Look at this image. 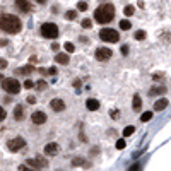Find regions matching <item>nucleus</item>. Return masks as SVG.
<instances>
[{
	"instance_id": "1",
	"label": "nucleus",
	"mask_w": 171,
	"mask_h": 171,
	"mask_svg": "<svg viewBox=\"0 0 171 171\" xmlns=\"http://www.w3.org/2000/svg\"><path fill=\"white\" fill-rule=\"evenodd\" d=\"M22 28V22L17 16H12V14H2L0 16V29L10 33V34H16L19 33Z\"/></svg>"
},
{
	"instance_id": "2",
	"label": "nucleus",
	"mask_w": 171,
	"mask_h": 171,
	"mask_svg": "<svg viewBox=\"0 0 171 171\" xmlns=\"http://www.w3.org/2000/svg\"><path fill=\"white\" fill-rule=\"evenodd\" d=\"M115 17V7L111 4H103L99 5L96 12H94V19L98 21L99 24H106V22H111Z\"/></svg>"
},
{
	"instance_id": "3",
	"label": "nucleus",
	"mask_w": 171,
	"mask_h": 171,
	"mask_svg": "<svg viewBox=\"0 0 171 171\" xmlns=\"http://www.w3.org/2000/svg\"><path fill=\"white\" fill-rule=\"evenodd\" d=\"M40 33L43 34V38H46V40H57L58 38V28L53 22H45L41 26Z\"/></svg>"
},
{
	"instance_id": "4",
	"label": "nucleus",
	"mask_w": 171,
	"mask_h": 171,
	"mask_svg": "<svg viewBox=\"0 0 171 171\" xmlns=\"http://www.w3.org/2000/svg\"><path fill=\"white\" fill-rule=\"evenodd\" d=\"M2 87H4V91L5 92H9V94H17L21 91V84L17 79H4L2 81Z\"/></svg>"
},
{
	"instance_id": "5",
	"label": "nucleus",
	"mask_w": 171,
	"mask_h": 171,
	"mask_svg": "<svg viewBox=\"0 0 171 171\" xmlns=\"http://www.w3.org/2000/svg\"><path fill=\"white\" fill-rule=\"evenodd\" d=\"M99 38L106 43H116L120 40V34L115 29H101L99 31Z\"/></svg>"
},
{
	"instance_id": "6",
	"label": "nucleus",
	"mask_w": 171,
	"mask_h": 171,
	"mask_svg": "<svg viewBox=\"0 0 171 171\" xmlns=\"http://www.w3.org/2000/svg\"><path fill=\"white\" fill-rule=\"evenodd\" d=\"M28 166L34 168V170H46V168H48V159H45V158L28 159Z\"/></svg>"
},
{
	"instance_id": "7",
	"label": "nucleus",
	"mask_w": 171,
	"mask_h": 171,
	"mask_svg": "<svg viewBox=\"0 0 171 171\" xmlns=\"http://www.w3.org/2000/svg\"><path fill=\"white\" fill-rule=\"evenodd\" d=\"M111 55H113V51H111L110 48L101 46V48H98V50H96V60L106 62V60H110V58H111Z\"/></svg>"
},
{
	"instance_id": "8",
	"label": "nucleus",
	"mask_w": 171,
	"mask_h": 171,
	"mask_svg": "<svg viewBox=\"0 0 171 171\" xmlns=\"http://www.w3.org/2000/svg\"><path fill=\"white\" fill-rule=\"evenodd\" d=\"M26 145V140L22 139V137H16V139H12V140L9 142V149L12 152H17V151H21L22 147Z\"/></svg>"
},
{
	"instance_id": "9",
	"label": "nucleus",
	"mask_w": 171,
	"mask_h": 171,
	"mask_svg": "<svg viewBox=\"0 0 171 171\" xmlns=\"http://www.w3.org/2000/svg\"><path fill=\"white\" fill-rule=\"evenodd\" d=\"M31 120H33L34 125H41V123L46 121V115H45L43 111H34V113L31 115Z\"/></svg>"
},
{
	"instance_id": "10",
	"label": "nucleus",
	"mask_w": 171,
	"mask_h": 171,
	"mask_svg": "<svg viewBox=\"0 0 171 171\" xmlns=\"http://www.w3.org/2000/svg\"><path fill=\"white\" fill-rule=\"evenodd\" d=\"M58 151H60V149H58V144H55V142H50V144L45 147V154H46V156H51V158L57 156Z\"/></svg>"
},
{
	"instance_id": "11",
	"label": "nucleus",
	"mask_w": 171,
	"mask_h": 171,
	"mask_svg": "<svg viewBox=\"0 0 171 171\" xmlns=\"http://www.w3.org/2000/svg\"><path fill=\"white\" fill-rule=\"evenodd\" d=\"M16 7H17L21 12H29V9H31L29 0H16Z\"/></svg>"
},
{
	"instance_id": "12",
	"label": "nucleus",
	"mask_w": 171,
	"mask_h": 171,
	"mask_svg": "<svg viewBox=\"0 0 171 171\" xmlns=\"http://www.w3.org/2000/svg\"><path fill=\"white\" fill-rule=\"evenodd\" d=\"M51 110H55V111H63L65 110V103L62 99H51Z\"/></svg>"
},
{
	"instance_id": "13",
	"label": "nucleus",
	"mask_w": 171,
	"mask_h": 171,
	"mask_svg": "<svg viewBox=\"0 0 171 171\" xmlns=\"http://www.w3.org/2000/svg\"><path fill=\"white\" fill-rule=\"evenodd\" d=\"M168 106V99L166 98H161V99H158L156 101V104H154V110L156 111H162L164 108Z\"/></svg>"
},
{
	"instance_id": "14",
	"label": "nucleus",
	"mask_w": 171,
	"mask_h": 171,
	"mask_svg": "<svg viewBox=\"0 0 171 171\" xmlns=\"http://www.w3.org/2000/svg\"><path fill=\"white\" fill-rule=\"evenodd\" d=\"M14 118H16L17 121H21L22 118H24V110H22L21 104H17V106L14 108Z\"/></svg>"
},
{
	"instance_id": "15",
	"label": "nucleus",
	"mask_w": 171,
	"mask_h": 171,
	"mask_svg": "<svg viewBox=\"0 0 171 171\" xmlns=\"http://www.w3.org/2000/svg\"><path fill=\"white\" fill-rule=\"evenodd\" d=\"M55 60L58 62L60 65H67L70 58H69V55H65V53H57V57H55Z\"/></svg>"
},
{
	"instance_id": "16",
	"label": "nucleus",
	"mask_w": 171,
	"mask_h": 171,
	"mask_svg": "<svg viewBox=\"0 0 171 171\" xmlns=\"http://www.w3.org/2000/svg\"><path fill=\"white\" fill-rule=\"evenodd\" d=\"M86 104H87V110H91V111H96L98 108H99V101H98V99H92V98H91V99H87V103H86Z\"/></svg>"
},
{
	"instance_id": "17",
	"label": "nucleus",
	"mask_w": 171,
	"mask_h": 171,
	"mask_svg": "<svg viewBox=\"0 0 171 171\" xmlns=\"http://www.w3.org/2000/svg\"><path fill=\"white\" fill-rule=\"evenodd\" d=\"M132 106H133V110H140V106H142V99H140V96L139 94H135L133 96V101H132Z\"/></svg>"
},
{
	"instance_id": "18",
	"label": "nucleus",
	"mask_w": 171,
	"mask_h": 171,
	"mask_svg": "<svg viewBox=\"0 0 171 171\" xmlns=\"http://www.w3.org/2000/svg\"><path fill=\"white\" fill-rule=\"evenodd\" d=\"M164 92H166V87H152L149 91L151 96H159V94H164Z\"/></svg>"
},
{
	"instance_id": "19",
	"label": "nucleus",
	"mask_w": 171,
	"mask_h": 171,
	"mask_svg": "<svg viewBox=\"0 0 171 171\" xmlns=\"http://www.w3.org/2000/svg\"><path fill=\"white\" fill-rule=\"evenodd\" d=\"M33 72H34V67H31V65H26V67L19 69V70H17V74H22V75L26 74V75H29V74H33Z\"/></svg>"
},
{
	"instance_id": "20",
	"label": "nucleus",
	"mask_w": 171,
	"mask_h": 171,
	"mask_svg": "<svg viewBox=\"0 0 171 171\" xmlns=\"http://www.w3.org/2000/svg\"><path fill=\"white\" fill-rule=\"evenodd\" d=\"M132 28V24H130V21H127V19H123V21H120V29H123V31H128Z\"/></svg>"
},
{
	"instance_id": "21",
	"label": "nucleus",
	"mask_w": 171,
	"mask_h": 171,
	"mask_svg": "<svg viewBox=\"0 0 171 171\" xmlns=\"http://www.w3.org/2000/svg\"><path fill=\"white\" fill-rule=\"evenodd\" d=\"M72 164H74V166H86V168L89 166V162H84L81 158H75V159H72Z\"/></svg>"
},
{
	"instance_id": "22",
	"label": "nucleus",
	"mask_w": 171,
	"mask_h": 171,
	"mask_svg": "<svg viewBox=\"0 0 171 171\" xmlns=\"http://www.w3.org/2000/svg\"><path fill=\"white\" fill-rule=\"evenodd\" d=\"M133 12H135V9H133V5H127V7L123 9V14H125L127 17H130V16H133Z\"/></svg>"
},
{
	"instance_id": "23",
	"label": "nucleus",
	"mask_w": 171,
	"mask_h": 171,
	"mask_svg": "<svg viewBox=\"0 0 171 171\" xmlns=\"http://www.w3.org/2000/svg\"><path fill=\"white\" fill-rule=\"evenodd\" d=\"M133 132H135V127H133V125H128V127H125V130H123V135H125V137H130Z\"/></svg>"
},
{
	"instance_id": "24",
	"label": "nucleus",
	"mask_w": 171,
	"mask_h": 171,
	"mask_svg": "<svg viewBox=\"0 0 171 171\" xmlns=\"http://www.w3.org/2000/svg\"><path fill=\"white\" fill-rule=\"evenodd\" d=\"M151 118H152V111H145V113H142V116H140L142 121H149Z\"/></svg>"
},
{
	"instance_id": "25",
	"label": "nucleus",
	"mask_w": 171,
	"mask_h": 171,
	"mask_svg": "<svg viewBox=\"0 0 171 171\" xmlns=\"http://www.w3.org/2000/svg\"><path fill=\"white\" fill-rule=\"evenodd\" d=\"M34 86H36L40 91H45V89H46V82H45V81H38Z\"/></svg>"
},
{
	"instance_id": "26",
	"label": "nucleus",
	"mask_w": 171,
	"mask_h": 171,
	"mask_svg": "<svg viewBox=\"0 0 171 171\" xmlns=\"http://www.w3.org/2000/svg\"><path fill=\"white\" fill-rule=\"evenodd\" d=\"M65 17H67V19H75V17H77V12H75V10H69V12L65 14Z\"/></svg>"
},
{
	"instance_id": "27",
	"label": "nucleus",
	"mask_w": 171,
	"mask_h": 171,
	"mask_svg": "<svg viewBox=\"0 0 171 171\" xmlns=\"http://www.w3.org/2000/svg\"><path fill=\"white\" fill-rule=\"evenodd\" d=\"M144 38H145V33H144V31H137V33H135V40L142 41Z\"/></svg>"
},
{
	"instance_id": "28",
	"label": "nucleus",
	"mask_w": 171,
	"mask_h": 171,
	"mask_svg": "<svg viewBox=\"0 0 171 171\" xmlns=\"http://www.w3.org/2000/svg\"><path fill=\"white\" fill-rule=\"evenodd\" d=\"M91 26H92V21L91 19H84L82 21V28H84V29H87V28H91Z\"/></svg>"
},
{
	"instance_id": "29",
	"label": "nucleus",
	"mask_w": 171,
	"mask_h": 171,
	"mask_svg": "<svg viewBox=\"0 0 171 171\" xmlns=\"http://www.w3.org/2000/svg\"><path fill=\"white\" fill-rule=\"evenodd\" d=\"M77 9L82 10V12H84V10H87V4H86V2H79V4H77Z\"/></svg>"
},
{
	"instance_id": "30",
	"label": "nucleus",
	"mask_w": 171,
	"mask_h": 171,
	"mask_svg": "<svg viewBox=\"0 0 171 171\" xmlns=\"http://www.w3.org/2000/svg\"><path fill=\"white\" fill-rule=\"evenodd\" d=\"M125 145H127V144H125V140H123V139L116 140V149H125Z\"/></svg>"
},
{
	"instance_id": "31",
	"label": "nucleus",
	"mask_w": 171,
	"mask_h": 171,
	"mask_svg": "<svg viewBox=\"0 0 171 171\" xmlns=\"http://www.w3.org/2000/svg\"><path fill=\"white\" fill-rule=\"evenodd\" d=\"M111 118H113V120H118V116H120V111L118 110H111Z\"/></svg>"
},
{
	"instance_id": "32",
	"label": "nucleus",
	"mask_w": 171,
	"mask_h": 171,
	"mask_svg": "<svg viewBox=\"0 0 171 171\" xmlns=\"http://www.w3.org/2000/svg\"><path fill=\"white\" fill-rule=\"evenodd\" d=\"M65 50L69 51V53H72V51L75 50V46H74L72 43H65Z\"/></svg>"
},
{
	"instance_id": "33",
	"label": "nucleus",
	"mask_w": 171,
	"mask_h": 171,
	"mask_svg": "<svg viewBox=\"0 0 171 171\" xmlns=\"http://www.w3.org/2000/svg\"><path fill=\"white\" fill-rule=\"evenodd\" d=\"M24 87H26V89H31V87H34V82H33V81H26V82H24Z\"/></svg>"
},
{
	"instance_id": "34",
	"label": "nucleus",
	"mask_w": 171,
	"mask_h": 171,
	"mask_svg": "<svg viewBox=\"0 0 171 171\" xmlns=\"http://www.w3.org/2000/svg\"><path fill=\"white\" fill-rule=\"evenodd\" d=\"M5 116H7V113H5V110H4V108L0 106V121L5 120Z\"/></svg>"
},
{
	"instance_id": "35",
	"label": "nucleus",
	"mask_w": 171,
	"mask_h": 171,
	"mask_svg": "<svg viewBox=\"0 0 171 171\" xmlns=\"http://www.w3.org/2000/svg\"><path fill=\"white\" fill-rule=\"evenodd\" d=\"M81 86H82V82L79 81V79H75V81H74V87H75V89H81Z\"/></svg>"
},
{
	"instance_id": "36",
	"label": "nucleus",
	"mask_w": 171,
	"mask_h": 171,
	"mask_svg": "<svg viewBox=\"0 0 171 171\" xmlns=\"http://www.w3.org/2000/svg\"><path fill=\"white\" fill-rule=\"evenodd\" d=\"M28 103H29V104H34V103H36V98H34V96H28Z\"/></svg>"
},
{
	"instance_id": "37",
	"label": "nucleus",
	"mask_w": 171,
	"mask_h": 171,
	"mask_svg": "<svg viewBox=\"0 0 171 171\" xmlns=\"http://www.w3.org/2000/svg\"><path fill=\"white\" fill-rule=\"evenodd\" d=\"M5 67H7V60L0 58V69H5Z\"/></svg>"
},
{
	"instance_id": "38",
	"label": "nucleus",
	"mask_w": 171,
	"mask_h": 171,
	"mask_svg": "<svg viewBox=\"0 0 171 171\" xmlns=\"http://www.w3.org/2000/svg\"><path fill=\"white\" fill-rule=\"evenodd\" d=\"M58 48H60V45H58V43H53V45H51V50H53V51H58Z\"/></svg>"
},
{
	"instance_id": "39",
	"label": "nucleus",
	"mask_w": 171,
	"mask_h": 171,
	"mask_svg": "<svg viewBox=\"0 0 171 171\" xmlns=\"http://www.w3.org/2000/svg\"><path fill=\"white\" fill-rule=\"evenodd\" d=\"M152 77H154V81H159V79H162L164 75H162V74H154Z\"/></svg>"
},
{
	"instance_id": "40",
	"label": "nucleus",
	"mask_w": 171,
	"mask_h": 171,
	"mask_svg": "<svg viewBox=\"0 0 171 171\" xmlns=\"http://www.w3.org/2000/svg\"><path fill=\"white\" fill-rule=\"evenodd\" d=\"M121 53L123 55H128V46H121Z\"/></svg>"
},
{
	"instance_id": "41",
	"label": "nucleus",
	"mask_w": 171,
	"mask_h": 171,
	"mask_svg": "<svg viewBox=\"0 0 171 171\" xmlns=\"http://www.w3.org/2000/svg\"><path fill=\"white\" fill-rule=\"evenodd\" d=\"M31 63H33V65H34V63H36V62H38V58H36V57H31Z\"/></svg>"
},
{
	"instance_id": "42",
	"label": "nucleus",
	"mask_w": 171,
	"mask_h": 171,
	"mask_svg": "<svg viewBox=\"0 0 171 171\" xmlns=\"http://www.w3.org/2000/svg\"><path fill=\"white\" fill-rule=\"evenodd\" d=\"M36 2H38V4H46L48 0H36Z\"/></svg>"
},
{
	"instance_id": "43",
	"label": "nucleus",
	"mask_w": 171,
	"mask_h": 171,
	"mask_svg": "<svg viewBox=\"0 0 171 171\" xmlns=\"http://www.w3.org/2000/svg\"><path fill=\"white\" fill-rule=\"evenodd\" d=\"M0 45L4 46V45H7V41H5V40H0Z\"/></svg>"
}]
</instances>
